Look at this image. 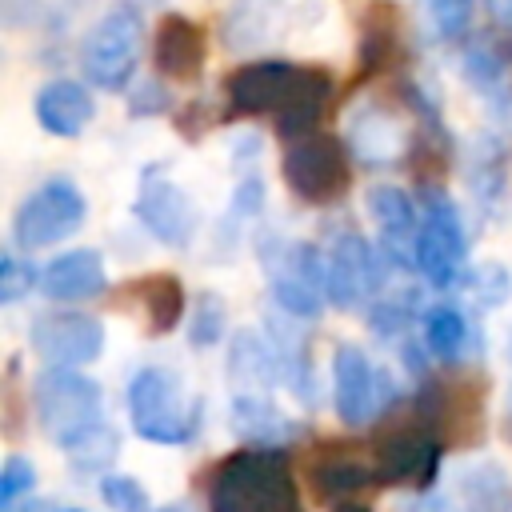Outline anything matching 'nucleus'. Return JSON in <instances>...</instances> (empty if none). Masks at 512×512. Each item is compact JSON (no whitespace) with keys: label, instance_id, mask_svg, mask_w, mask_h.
I'll return each instance as SVG.
<instances>
[{"label":"nucleus","instance_id":"a211bd4d","mask_svg":"<svg viewBox=\"0 0 512 512\" xmlns=\"http://www.w3.org/2000/svg\"><path fill=\"white\" fill-rule=\"evenodd\" d=\"M464 76L468 84L492 100L500 116L512 120V44L504 40H480L464 56Z\"/></svg>","mask_w":512,"mask_h":512},{"label":"nucleus","instance_id":"4be33fe9","mask_svg":"<svg viewBox=\"0 0 512 512\" xmlns=\"http://www.w3.org/2000/svg\"><path fill=\"white\" fill-rule=\"evenodd\" d=\"M308 476H312V492L320 500H332V504L336 500L348 504V496H356V492L376 484V468L368 460H360V456H348V452H328V456L312 460Z\"/></svg>","mask_w":512,"mask_h":512},{"label":"nucleus","instance_id":"423d86ee","mask_svg":"<svg viewBox=\"0 0 512 512\" xmlns=\"http://www.w3.org/2000/svg\"><path fill=\"white\" fill-rule=\"evenodd\" d=\"M140 44H144V24L128 4H120L88 28V36L80 44V68L96 88L120 92V88H128V80L136 72Z\"/></svg>","mask_w":512,"mask_h":512},{"label":"nucleus","instance_id":"2eb2a0df","mask_svg":"<svg viewBox=\"0 0 512 512\" xmlns=\"http://www.w3.org/2000/svg\"><path fill=\"white\" fill-rule=\"evenodd\" d=\"M368 212L380 232V256L392 268H416V240H420V212L408 192L392 184H376L368 192Z\"/></svg>","mask_w":512,"mask_h":512},{"label":"nucleus","instance_id":"5701e85b","mask_svg":"<svg viewBox=\"0 0 512 512\" xmlns=\"http://www.w3.org/2000/svg\"><path fill=\"white\" fill-rule=\"evenodd\" d=\"M132 292H136V300H140V312H144L152 336H164V332H172V328L184 320L188 296H184L180 276H172V272H152V276H140V280L132 284Z\"/></svg>","mask_w":512,"mask_h":512},{"label":"nucleus","instance_id":"7ed1b4c3","mask_svg":"<svg viewBox=\"0 0 512 512\" xmlns=\"http://www.w3.org/2000/svg\"><path fill=\"white\" fill-rule=\"evenodd\" d=\"M208 512H300L284 448L244 444L208 472Z\"/></svg>","mask_w":512,"mask_h":512},{"label":"nucleus","instance_id":"cd10ccee","mask_svg":"<svg viewBox=\"0 0 512 512\" xmlns=\"http://www.w3.org/2000/svg\"><path fill=\"white\" fill-rule=\"evenodd\" d=\"M436 40H460L472 24V0H420Z\"/></svg>","mask_w":512,"mask_h":512},{"label":"nucleus","instance_id":"1a4fd4ad","mask_svg":"<svg viewBox=\"0 0 512 512\" xmlns=\"http://www.w3.org/2000/svg\"><path fill=\"white\" fill-rule=\"evenodd\" d=\"M464 224L448 192L428 188L420 196V240H416V268L432 288H452L464 272Z\"/></svg>","mask_w":512,"mask_h":512},{"label":"nucleus","instance_id":"39448f33","mask_svg":"<svg viewBox=\"0 0 512 512\" xmlns=\"http://www.w3.org/2000/svg\"><path fill=\"white\" fill-rule=\"evenodd\" d=\"M132 432L152 444H188L196 436V408H188L180 376L168 368H140L128 384Z\"/></svg>","mask_w":512,"mask_h":512},{"label":"nucleus","instance_id":"72a5a7b5","mask_svg":"<svg viewBox=\"0 0 512 512\" xmlns=\"http://www.w3.org/2000/svg\"><path fill=\"white\" fill-rule=\"evenodd\" d=\"M396 512H464V508L456 500H448V496H424V500H412V504H404Z\"/></svg>","mask_w":512,"mask_h":512},{"label":"nucleus","instance_id":"412c9836","mask_svg":"<svg viewBox=\"0 0 512 512\" xmlns=\"http://www.w3.org/2000/svg\"><path fill=\"white\" fill-rule=\"evenodd\" d=\"M232 432L244 444L288 448V440H296L304 428L296 420H288L268 396H236L232 400Z\"/></svg>","mask_w":512,"mask_h":512},{"label":"nucleus","instance_id":"f257e3e1","mask_svg":"<svg viewBox=\"0 0 512 512\" xmlns=\"http://www.w3.org/2000/svg\"><path fill=\"white\" fill-rule=\"evenodd\" d=\"M228 108L236 116H276V132L280 136H308L320 116L324 104L332 96V76L324 68H304V64H288V60H256L244 64L228 76Z\"/></svg>","mask_w":512,"mask_h":512},{"label":"nucleus","instance_id":"9d476101","mask_svg":"<svg viewBox=\"0 0 512 512\" xmlns=\"http://www.w3.org/2000/svg\"><path fill=\"white\" fill-rule=\"evenodd\" d=\"M392 400H396L392 376L384 368H376L364 348L340 344L332 352V404H336V416L344 424H352V428L356 424H368Z\"/></svg>","mask_w":512,"mask_h":512},{"label":"nucleus","instance_id":"2f4dec72","mask_svg":"<svg viewBox=\"0 0 512 512\" xmlns=\"http://www.w3.org/2000/svg\"><path fill=\"white\" fill-rule=\"evenodd\" d=\"M508 288H512V280H508V272H504L500 264H480V272H472V280H468V292H472L484 308L504 304V300H508Z\"/></svg>","mask_w":512,"mask_h":512},{"label":"nucleus","instance_id":"c756f323","mask_svg":"<svg viewBox=\"0 0 512 512\" xmlns=\"http://www.w3.org/2000/svg\"><path fill=\"white\" fill-rule=\"evenodd\" d=\"M100 496L112 512H152V500L136 476H100Z\"/></svg>","mask_w":512,"mask_h":512},{"label":"nucleus","instance_id":"6e6552de","mask_svg":"<svg viewBox=\"0 0 512 512\" xmlns=\"http://www.w3.org/2000/svg\"><path fill=\"white\" fill-rule=\"evenodd\" d=\"M84 212H88L84 192L72 180L52 176L32 196L20 200V208L12 216V236L24 252H40V248L68 240L84 224Z\"/></svg>","mask_w":512,"mask_h":512},{"label":"nucleus","instance_id":"f03ea898","mask_svg":"<svg viewBox=\"0 0 512 512\" xmlns=\"http://www.w3.org/2000/svg\"><path fill=\"white\" fill-rule=\"evenodd\" d=\"M32 404L44 436L80 468H100L116 452V432L104 424V392L76 368H44L32 380Z\"/></svg>","mask_w":512,"mask_h":512},{"label":"nucleus","instance_id":"f704fd0d","mask_svg":"<svg viewBox=\"0 0 512 512\" xmlns=\"http://www.w3.org/2000/svg\"><path fill=\"white\" fill-rule=\"evenodd\" d=\"M484 4H488L492 20H496L500 28H512V0H484Z\"/></svg>","mask_w":512,"mask_h":512},{"label":"nucleus","instance_id":"a878e982","mask_svg":"<svg viewBox=\"0 0 512 512\" xmlns=\"http://www.w3.org/2000/svg\"><path fill=\"white\" fill-rule=\"evenodd\" d=\"M456 504L464 512H508L512 508V492H508L504 472L496 464H488V460L464 468L456 476Z\"/></svg>","mask_w":512,"mask_h":512},{"label":"nucleus","instance_id":"0eeeda50","mask_svg":"<svg viewBox=\"0 0 512 512\" xmlns=\"http://www.w3.org/2000/svg\"><path fill=\"white\" fill-rule=\"evenodd\" d=\"M280 172H284L288 192H296L304 204H336L352 184L348 148L324 132H308L292 140Z\"/></svg>","mask_w":512,"mask_h":512},{"label":"nucleus","instance_id":"f8f14e48","mask_svg":"<svg viewBox=\"0 0 512 512\" xmlns=\"http://www.w3.org/2000/svg\"><path fill=\"white\" fill-rule=\"evenodd\" d=\"M388 260L376 256V248L360 232H340L332 236L324 252V272H328V300L336 308H364L380 292V268Z\"/></svg>","mask_w":512,"mask_h":512},{"label":"nucleus","instance_id":"c9c22d12","mask_svg":"<svg viewBox=\"0 0 512 512\" xmlns=\"http://www.w3.org/2000/svg\"><path fill=\"white\" fill-rule=\"evenodd\" d=\"M12 512H52L48 504H40V500H32V504H16Z\"/></svg>","mask_w":512,"mask_h":512},{"label":"nucleus","instance_id":"473e14b6","mask_svg":"<svg viewBox=\"0 0 512 512\" xmlns=\"http://www.w3.org/2000/svg\"><path fill=\"white\" fill-rule=\"evenodd\" d=\"M32 280H36V272L20 260V256H0V304H16L28 288H32Z\"/></svg>","mask_w":512,"mask_h":512},{"label":"nucleus","instance_id":"4468645a","mask_svg":"<svg viewBox=\"0 0 512 512\" xmlns=\"http://www.w3.org/2000/svg\"><path fill=\"white\" fill-rule=\"evenodd\" d=\"M136 220L148 228V236H156L168 248H184L196 232V208H192L188 192L164 168H148L140 176Z\"/></svg>","mask_w":512,"mask_h":512},{"label":"nucleus","instance_id":"9b49d317","mask_svg":"<svg viewBox=\"0 0 512 512\" xmlns=\"http://www.w3.org/2000/svg\"><path fill=\"white\" fill-rule=\"evenodd\" d=\"M440 456H444V440L416 420L412 428H396L376 444V484H392V488H416L428 492L432 480L440 476Z\"/></svg>","mask_w":512,"mask_h":512},{"label":"nucleus","instance_id":"6ab92c4d","mask_svg":"<svg viewBox=\"0 0 512 512\" xmlns=\"http://www.w3.org/2000/svg\"><path fill=\"white\" fill-rule=\"evenodd\" d=\"M96 104L84 84L76 80H48L36 92V120L48 136H80L92 120Z\"/></svg>","mask_w":512,"mask_h":512},{"label":"nucleus","instance_id":"bb28decb","mask_svg":"<svg viewBox=\"0 0 512 512\" xmlns=\"http://www.w3.org/2000/svg\"><path fill=\"white\" fill-rule=\"evenodd\" d=\"M472 340V328H468V316L456 308V304H436L424 312V344L432 356L440 360H456Z\"/></svg>","mask_w":512,"mask_h":512},{"label":"nucleus","instance_id":"e433bc0d","mask_svg":"<svg viewBox=\"0 0 512 512\" xmlns=\"http://www.w3.org/2000/svg\"><path fill=\"white\" fill-rule=\"evenodd\" d=\"M160 512H192V508H188V504H164Z\"/></svg>","mask_w":512,"mask_h":512},{"label":"nucleus","instance_id":"20e7f679","mask_svg":"<svg viewBox=\"0 0 512 512\" xmlns=\"http://www.w3.org/2000/svg\"><path fill=\"white\" fill-rule=\"evenodd\" d=\"M268 284H272V300L284 316L296 320H312L324 308L328 296V272H324V256L316 244L308 240H268L260 248Z\"/></svg>","mask_w":512,"mask_h":512},{"label":"nucleus","instance_id":"393cba45","mask_svg":"<svg viewBox=\"0 0 512 512\" xmlns=\"http://www.w3.org/2000/svg\"><path fill=\"white\" fill-rule=\"evenodd\" d=\"M228 372H232L236 384H248V388H272L276 380H284V364H280L276 344H268L256 332H236L232 336Z\"/></svg>","mask_w":512,"mask_h":512},{"label":"nucleus","instance_id":"f3484780","mask_svg":"<svg viewBox=\"0 0 512 512\" xmlns=\"http://www.w3.org/2000/svg\"><path fill=\"white\" fill-rule=\"evenodd\" d=\"M104 284H108L104 260H100V252H92V248L60 252V256L40 272V292L52 296V300H64V304L92 300V296L104 292Z\"/></svg>","mask_w":512,"mask_h":512},{"label":"nucleus","instance_id":"7c9ffc66","mask_svg":"<svg viewBox=\"0 0 512 512\" xmlns=\"http://www.w3.org/2000/svg\"><path fill=\"white\" fill-rule=\"evenodd\" d=\"M36 488V468L24 456H8L0 468V512H12Z\"/></svg>","mask_w":512,"mask_h":512},{"label":"nucleus","instance_id":"aec40b11","mask_svg":"<svg viewBox=\"0 0 512 512\" xmlns=\"http://www.w3.org/2000/svg\"><path fill=\"white\" fill-rule=\"evenodd\" d=\"M348 148L352 156H360L364 164H392L408 152V136L400 128V120L384 108H360L348 120Z\"/></svg>","mask_w":512,"mask_h":512},{"label":"nucleus","instance_id":"b1692460","mask_svg":"<svg viewBox=\"0 0 512 512\" xmlns=\"http://www.w3.org/2000/svg\"><path fill=\"white\" fill-rule=\"evenodd\" d=\"M284 24V4L280 0H236L224 16V40L244 52V48H260L268 44Z\"/></svg>","mask_w":512,"mask_h":512},{"label":"nucleus","instance_id":"dca6fc26","mask_svg":"<svg viewBox=\"0 0 512 512\" xmlns=\"http://www.w3.org/2000/svg\"><path fill=\"white\" fill-rule=\"evenodd\" d=\"M208 44H204V28L180 12L160 16L156 24V40H152V60L156 72L168 80H196L204 68Z\"/></svg>","mask_w":512,"mask_h":512},{"label":"nucleus","instance_id":"ddd939ff","mask_svg":"<svg viewBox=\"0 0 512 512\" xmlns=\"http://www.w3.org/2000/svg\"><path fill=\"white\" fill-rule=\"evenodd\" d=\"M28 340L48 368H80L100 356L104 324L84 312H40L28 328Z\"/></svg>","mask_w":512,"mask_h":512},{"label":"nucleus","instance_id":"4c0bfd02","mask_svg":"<svg viewBox=\"0 0 512 512\" xmlns=\"http://www.w3.org/2000/svg\"><path fill=\"white\" fill-rule=\"evenodd\" d=\"M64 512H80V508H64Z\"/></svg>","mask_w":512,"mask_h":512},{"label":"nucleus","instance_id":"58836bf2","mask_svg":"<svg viewBox=\"0 0 512 512\" xmlns=\"http://www.w3.org/2000/svg\"><path fill=\"white\" fill-rule=\"evenodd\" d=\"M508 404H512V392H508Z\"/></svg>","mask_w":512,"mask_h":512},{"label":"nucleus","instance_id":"c85d7f7f","mask_svg":"<svg viewBox=\"0 0 512 512\" xmlns=\"http://www.w3.org/2000/svg\"><path fill=\"white\" fill-rule=\"evenodd\" d=\"M224 336V300L212 292H200L192 304V324H188V340L196 348H212Z\"/></svg>","mask_w":512,"mask_h":512}]
</instances>
